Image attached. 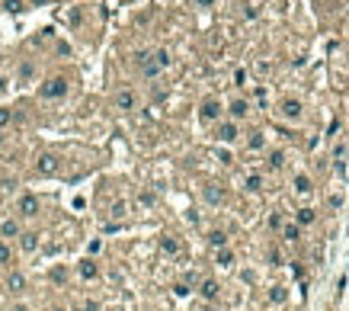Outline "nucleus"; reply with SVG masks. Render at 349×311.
<instances>
[{"instance_id":"obj_21","label":"nucleus","mask_w":349,"mask_h":311,"mask_svg":"<svg viewBox=\"0 0 349 311\" xmlns=\"http://www.w3.org/2000/svg\"><path fill=\"white\" fill-rule=\"evenodd\" d=\"M269 302H272V305H282V302H285V289H282V286H272Z\"/></svg>"},{"instance_id":"obj_35","label":"nucleus","mask_w":349,"mask_h":311,"mask_svg":"<svg viewBox=\"0 0 349 311\" xmlns=\"http://www.w3.org/2000/svg\"><path fill=\"white\" fill-rule=\"evenodd\" d=\"M3 87H7V80H3V77H0V93H3Z\"/></svg>"},{"instance_id":"obj_29","label":"nucleus","mask_w":349,"mask_h":311,"mask_svg":"<svg viewBox=\"0 0 349 311\" xmlns=\"http://www.w3.org/2000/svg\"><path fill=\"white\" fill-rule=\"evenodd\" d=\"M3 7H7L10 13H19V10H23V0H7V3H3Z\"/></svg>"},{"instance_id":"obj_1","label":"nucleus","mask_w":349,"mask_h":311,"mask_svg":"<svg viewBox=\"0 0 349 311\" xmlns=\"http://www.w3.org/2000/svg\"><path fill=\"white\" fill-rule=\"evenodd\" d=\"M39 93L45 96V100H58V96L68 93V80H64V77H48L45 84L39 87Z\"/></svg>"},{"instance_id":"obj_8","label":"nucleus","mask_w":349,"mask_h":311,"mask_svg":"<svg viewBox=\"0 0 349 311\" xmlns=\"http://www.w3.org/2000/svg\"><path fill=\"white\" fill-rule=\"evenodd\" d=\"M317 221V212L311 209V205H304V209H298V215H295V225L301 228V225H314Z\"/></svg>"},{"instance_id":"obj_31","label":"nucleus","mask_w":349,"mask_h":311,"mask_svg":"<svg viewBox=\"0 0 349 311\" xmlns=\"http://www.w3.org/2000/svg\"><path fill=\"white\" fill-rule=\"evenodd\" d=\"M269 228H276V231H282V215H269Z\"/></svg>"},{"instance_id":"obj_25","label":"nucleus","mask_w":349,"mask_h":311,"mask_svg":"<svg viewBox=\"0 0 349 311\" xmlns=\"http://www.w3.org/2000/svg\"><path fill=\"white\" fill-rule=\"evenodd\" d=\"M10 122H13V109H7V106H3V109H0V132H3V128H7Z\"/></svg>"},{"instance_id":"obj_12","label":"nucleus","mask_w":349,"mask_h":311,"mask_svg":"<svg viewBox=\"0 0 349 311\" xmlns=\"http://www.w3.org/2000/svg\"><path fill=\"white\" fill-rule=\"evenodd\" d=\"M221 199H225V193H221V186H215V183H209V186H205V202H209V205H218Z\"/></svg>"},{"instance_id":"obj_17","label":"nucleus","mask_w":349,"mask_h":311,"mask_svg":"<svg viewBox=\"0 0 349 311\" xmlns=\"http://www.w3.org/2000/svg\"><path fill=\"white\" fill-rule=\"evenodd\" d=\"M151 61H154L157 68L163 71V68H167V64H170V55H167V48H157V52L151 55Z\"/></svg>"},{"instance_id":"obj_33","label":"nucleus","mask_w":349,"mask_h":311,"mask_svg":"<svg viewBox=\"0 0 349 311\" xmlns=\"http://www.w3.org/2000/svg\"><path fill=\"white\" fill-rule=\"evenodd\" d=\"M74 311H96V302H87L84 308H74Z\"/></svg>"},{"instance_id":"obj_7","label":"nucleus","mask_w":349,"mask_h":311,"mask_svg":"<svg viewBox=\"0 0 349 311\" xmlns=\"http://www.w3.org/2000/svg\"><path fill=\"white\" fill-rule=\"evenodd\" d=\"M7 289L13 292V295H19V292L26 289V276H23V273H10V276H7Z\"/></svg>"},{"instance_id":"obj_3","label":"nucleus","mask_w":349,"mask_h":311,"mask_svg":"<svg viewBox=\"0 0 349 311\" xmlns=\"http://www.w3.org/2000/svg\"><path fill=\"white\" fill-rule=\"evenodd\" d=\"M237 125L234 122H221L218 125V141H221V145H231V141H237Z\"/></svg>"},{"instance_id":"obj_38","label":"nucleus","mask_w":349,"mask_h":311,"mask_svg":"<svg viewBox=\"0 0 349 311\" xmlns=\"http://www.w3.org/2000/svg\"><path fill=\"white\" fill-rule=\"evenodd\" d=\"M0 141H3V132H0Z\"/></svg>"},{"instance_id":"obj_30","label":"nucleus","mask_w":349,"mask_h":311,"mask_svg":"<svg viewBox=\"0 0 349 311\" xmlns=\"http://www.w3.org/2000/svg\"><path fill=\"white\" fill-rule=\"evenodd\" d=\"M52 279H54V282H64V279H68V273L58 266V270H52Z\"/></svg>"},{"instance_id":"obj_10","label":"nucleus","mask_w":349,"mask_h":311,"mask_svg":"<svg viewBox=\"0 0 349 311\" xmlns=\"http://www.w3.org/2000/svg\"><path fill=\"white\" fill-rule=\"evenodd\" d=\"M282 116L285 119H301V103L298 100H285L282 103Z\"/></svg>"},{"instance_id":"obj_26","label":"nucleus","mask_w":349,"mask_h":311,"mask_svg":"<svg viewBox=\"0 0 349 311\" xmlns=\"http://www.w3.org/2000/svg\"><path fill=\"white\" fill-rule=\"evenodd\" d=\"M128 215V202H122V199H119L116 205H112V218H125Z\"/></svg>"},{"instance_id":"obj_32","label":"nucleus","mask_w":349,"mask_h":311,"mask_svg":"<svg viewBox=\"0 0 349 311\" xmlns=\"http://www.w3.org/2000/svg\"><path fill=\"white\" fill-rule=\"evenodd\" d=\"M234 84H237V87L247 84V71H237V74H234Z\"/></svg>"},{"instance_id":"obj_2","label":"nucleus","mask_w":349,"mask_h":311,"mask_svg":"<svg viewBox=\"0 0 349 311\" xmlns=\"http://www.w3.org/2000/svg\"><path fill=\"white\" fill-rule=\"evenodd\" d=\"M58 167H61V161H58L54 154H42L39 161H35V170H39L42 177H54V173H58Z\"/></svg>"},{"instance_id":"obj_27","label":"nucleus","mask_w":349,"mask_h":311,"mask_svg":"<svg viewBox=\"0 0 349 311\" xmlns=\"http://www.w3.org/2000/svg\"><path fill=\"white\" fill-rule=\"evenodd\" d=\"M218 263H221V266H231L234 263V254H231V250H218Z\"/></svg>"},{"instance_id":"obj_37","label":"nucleus","mask_w":349,"mask_h":311,"mask_svg":"<svg viewBox=\"0 0 349 311\" xmlns=\"http://www.w3.org/2000/svg\"><path fill=\"white\" fill-rule=\"evenodd\" d=\"M106 311H122V308H106Z\"/></svg>"},{"instance_id":"obj_36","label":"nucleus","mask_w":349,"mask_h":311,"mask_svg":"<svg viewBox=\"0 0 349 311\" xmlns=\"http://www.w3.org/2000/svg\"><path fill=\"white\" fill-rule=\"evenodd\" d=\"M32 3H35V7H42V3H45V0H32Z\"/></svg>"},{"instance_id":"obj_16","label":"nucleus","mask_w":349,"mask_h":311,"mask_svg":"<svg viewBox=\"0 0 349 311\" xmlns=\"http://www.w3.org/2000/svg\"><path fill=\"white\" fill-rule=\"evenodd\" d=\"M199 292H202V298H218V282L215 279H205Z\"/></svg>"},{"instance_id":"obj_22","label":"nucleus","mask_w":349,"mask_h":311,"mask_svg":"<svg viewBox=\"0 0 349 311\" xmlns=\"http://www.w3.org/2000/svg\"><path fill=\"white\" fill-rule=\"evenodd\" d=\"M160 250H163V254H176L179 244L173 241V238H160Z\"/></svg>"},{"instance_id":"obj_24","label":"nucleus","mask_w":349,"mask_h":311,"mask_svg":"<svg viewBox=\"0 0 349 311\" xmlns=\"http://www.w3.org/2000/svg\"><path fill=\"white\" fill-rule=\"evenodd\" d=\"M282 164H285V154H282V151H272V154H269V167H272V170H279Z\"/></svg>"},{"instance_id":"obj_4","label":"nucleus","mask_w":349,"mask_h":311,"mask_svg":"<svg viewBox=\"0 0 349 311\" xmlns=\"http://www.w3.org/2000/svg\"><path fill=\"white\" fill-rule=\"evenodd\" d=\"M16 209H19V215L32 218V215H39V199H35V196H23V199H19V205H16Z\"/></svg>"},{"instance_id":"obj_13","label":"nucleus","mask_w":349,"mask_h":311,"mask_svg":"<svg viewBox=\"0 0 349 311\" xmlns=\"http://www.w3.org/2000/svg\"><path fill=\"white\" fill-rule=\"evenodd\" d=\"M0 238H19V225H16L13 218H10V221H3V225H0Z\"/></svg>"},{"instance_id":"obj_18","label":"nucleus","mask_w":349,"mask_h":311,"mask_svg":"<svg viewBox=\"0 0 349 311\" xmlns=\"http://www.w3.org/2000/svg\"><path fill=\"white\" fill-rule=\"evenodd\" d=\"M282 238H285V241H298V238H301V228H298L295 221H292V225H282Z\"/></svg>"},{"instance_id":"obj_9","label":"nucleus","mask_w":349,"mask_h":311,"mask_svg":"<svg viewBox=\"0 0 349 311\" xmlns=\"http://www.w3.org/2000/svg\"><path fill=\"white\" fill-rule=\"evenodd\" d=\"M19 247H23L26 254H32V250H39V234H32V231L19 234Z\"/></svg>"},{"instance_id":"obj_34","label":"nucleus","mask_w":349,"mask_h":311,"mask_svg":"<svg viewBox=\"0 0 349 311\" xmlns=\"http://www.w3.org/2000/svg\"><path fill=\"white\" fill-rule=\"evenodd\" d=\"M195 3H199V7H211V3H215V0H195Z\"/></svg>"},{"instance_id":"obj_6","label":"nucleus","mask_w":349,"mask_h":311,"mask_svg":"<svg viewBox=\"0 0 349 311\" xmlns=\"http://www.w3.org/2000/svg\"><path fill=\"white\" fill-rule=\"evenodd\" d=\"M116 109H125V112L135 109V93H132V90H119V93H116Z\"/></svg>"},{"instance_id":"obj_15","label":"nucleus","mask_w":349,"mask_h":311,"mask_svg":"<svg viewBox=\"0 0 349 311\" xmlns=\"http://www.w3.org/2000/svg\"><path fill=\"white\" fill-rule=\"evenodd\" d=\"M209 244H211L215 250H225V244H227V234H225V231H211V234H209Z\"/></svg>"},{"instance_id":"obj_11","label":"nucleus","mask_w":349,"mask_h":311,"mask_svg":"<svg viewBox=\"0 0 349 311\" xmlns=\"http://www.w3.org/2000/svg\"><path fill=\"white\" fill-rule=\"evenodd\" d=\"M311 189H314V183H311V177H308V173H298V177H295V193H301V196H311Z\"/></svg>"},{"instance_id":"obj_39","label":"nucleus","mask_w":349,"mask_h":311,"mask_svg":"<svg viewBox=\"0 0 349 311\" xmlns=\"http://www.w3.org/2000/svg\"><path fill=\"white\" fill-rule=\"evenodd\" d=\"M54 311H61V308H54Z\"/></svg>"},{"instance_id":"obj_14","label":"nucleus","mask_w":349,"mask_h":311,"mask_svg":"<svg viewBox=\"0 0 349 311\" xmlns=\"http://www.w3.org/2000/svg\"><path fill=\"white\" fill-rule=\"evenodd\" d=\"M96 273H100V266H96L93 260H84V263H80V276H84V279H96Z\"/></svg>"},{"instance_id":"obj_28","label":"nucleus","mask_w":349,"mask_h":311,"mask_svg":"<svg viewBox=\"0 0 349 311\" xmlns=\"http://www.w3.org/2000/svg\"><path fill=\"white\" fill-rule=\"evenodd\" d=\"M10 260H13V250H10L7 244L0 241V263H10Z\"/></svg>"},{"instance_id":"obj_19","label":"nucleus","mask_w":349,"mask_h":311,"mask_svg":"<svg viewBox=\"0 0 349 311\" xmlns=\"http://www.w3.org/2000/svg\"><path fill=\"white\" fill-rule=\"evenodd\" d=\"M247 109H250L247 100H234V103H231V116H234V119H244V116H247Z\"/></svg>"},{"instance_id":"obj_23","label":"nucleus","mask_w":349,"mask_h":311,"mask_svg":"<svg viewBox=\"0 0 349 311\" xmlns=\"http://www.w3.org/2000/svg\"><path fill=\"white\" fill-rule=\"evenodd\" d=\"M247 145H250V148H253V151H260V148H263V145H266L263 132H253V135H250V141H247Z\"/></svg>"},{"instance_id":"obj_5","label":"nucleus","mask_w":349,"mask_h":311,"mask_svg":"<svg viewBox=\"0 0 349 311\" xmlns=\"http://www.w3.org/2000/svg\"><path fill=\"white\" fill-rule=\"evenodd\" d=\"M218 116H221V106H218V100H205V103H202V119H205V122H215Z\"/></svg>"},{"instance_id":"obj_20","label":"nucleus","mask_w":349,"mask_h":311,"mask_svg":"<svg viewBox=\"0 0 349 311\" xmlns=\"http://www.w3.org/2000/svg\"><path fill=\"white\" fill-rule=\"evenodd\" d=\"M244 186H247V193H260V189H263V180L256 177V173H250V177H247V183H244Z\"/></svg>"}]
</instances>
